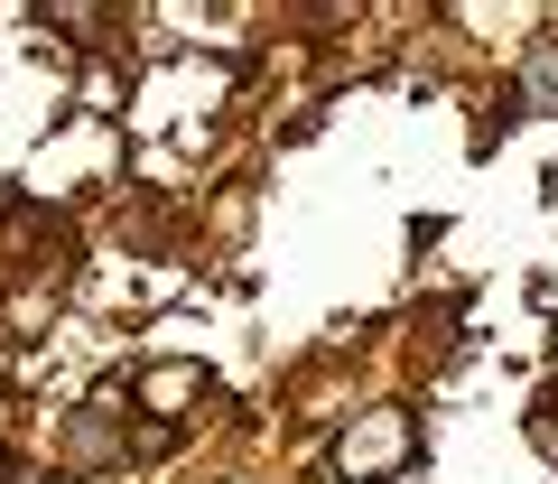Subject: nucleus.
Masks as SVG:
<instances>
[{"label":"nucleus","mask_w":558,"mask_h":484,"mask_svg":"<svg viewBox=\"0 0 558 484\" xmlns=\"http://www.w3.org/2000/svg\"><path fill=\"white\" fill-rule=\"evenodd\" d=\"M410 457H418V410L410 401H373V410H354V420L336 428L326 475L336 484H391Z\"/></svg>","instance_id":"f257e3e1"},{"label":"nucleus","mask_w":558,"mask_h":484,"mask_svg":"<svg viewBox=\"0 0 558 484\" xmlns=\"http://www.w3.org/2000/svg\"><path fill=\"white\" fill-rule=\"evenodd\" d=\"M121 401H131V391H94L84 410H65L57 447L84 465V475H112V465H121Z\"/></svg>","instance_id":"f03ea898"},{"label":"nucleus","mask_w":558,"mask_h":484,"mask_svg":"<svg viewBox=\"0 0 558 484\" xmlns=\"http://www.w3.org/2000/svg\"><path fill=\"white\" fill-rule=\"evenodd\" d=\"M205 383H215V373H205V363L168 354V363H149V373H140V383H131V410H140V420H159V428H178L186 410L205 401Z\"/></svg>","instance_id":"7ed1b4c3"},{"label":"nucleus","mask_w":558,"mask_h":484,"mask_svg":"<svg viewBox=\"0 0 558 484\" xmlns=\"http://www.w3.org/2000/svg\"><path fill=\"white\" fill-rule=\"evenodd\" d=\"M521 112H558V38H539L531 57H521V75H512V102H502V121H521Z\"/></svg>","instance_id":"20e7f679"},{"label":"nucleus","mask_w":558,"mask_h":484,"mask_svg":"<svg viewBox=\"0 0 558 484\" xmlns=\"http://www.w3.org/2000/svg\"><path fill=\"white\" fill-rule=\"evenodd\" d=\"M521 428H531V447H539V465H558V391H539V401L521 410Z\"/></svg>","instance_id":"39448f33"},{"label":"nucleus","mask_w":558,"mask_h":484,"mask_svg":"<svg viewBox=\"0 0 558 484\" xmlns=\"http://www.w3.org/2000/svg\"><path fill=\"white\" fill-rule=\"evenodd\" d=\"M223 484H252V475H223Z\"/></svg>","instance_id":"423d86ee"},{"label":"nucleus","mask_w":558,"mask_h":484,"mask_svg":"<svg viewBox=\"0 0 558 484\" xmlns=\"http://www.w3.org/2000/svg\"><path fill=\"white\" fill-rule=\"evenodd\" d=\"M0 484H10V475H0Z\"/></svg>","instance_id":"0eeeda50"}]
</instances>
